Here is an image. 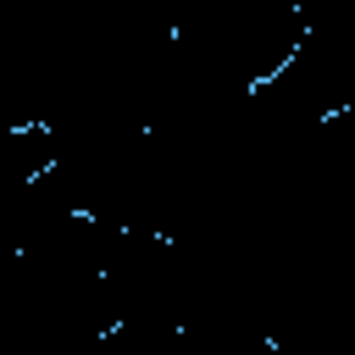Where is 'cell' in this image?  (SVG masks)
<instances>
[{"mask_svg":"<svg viewBox=\"0 0 355 355\" xmlns=\"http://www.w3.org/2000/svg\"><path fill=\"white\" fill-rule=\"evenodd\" d=\"M300 44H305V39H300ZM300 44H288V55H283L277 67H266L261 78H250V89H244V94H266V89H272V83H277V78H283V72H288L294 61H300Z\"/></svg>","mask_w":355,"mask_h":355,"instance_id":"6da1fadb","label":"cell"}]
</instances>
